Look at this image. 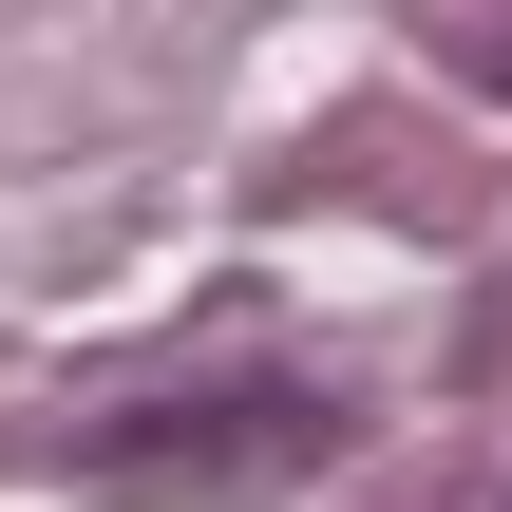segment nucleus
<instances>
[{
  "instance_id": "1",
  "label": "nucleus",
  "mask_w": 512,
  "mask_h": 512,
  "mask_svg": "<svg viewBox=\"0 0 512 512\" xmlns=\"http://www.w3.org/2000/svg\"><path fill=\"white\" fill-rule=\"evenodd\" d=\"M323 456H342V399L323 380H171V399H133V418L76 437L95 494H285Z\"/></svg>"
},
{
  "instance_id": "2",
  "label": "nucleus",
  "mask_w": 512,
  "mask_h": 512,
  "mask_svg": "<svg viewBox=\"0 0 512 512\" xmlns=\"http://www.w3.org/2000/svg\"><path fill=\"white\" fill-rule=\"evenodd\" d=\"M475 57H494V95H512V0H475Z\"/></svg>"
}]
</instances>
